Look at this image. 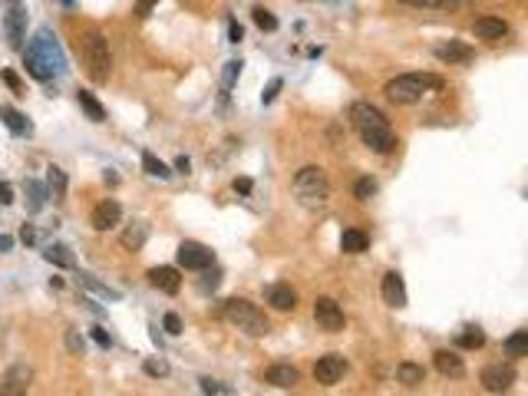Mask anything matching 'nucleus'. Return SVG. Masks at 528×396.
<instances>
[{
	"instance_id": "obj_1",
	"label": "nucleus",
	"mask_w": 528,
	"mask_h": 396,
	"mask_svg": "<svg viewBox=\"0 0 528 396\" xmlns=\"http://www.w3.org/2000/svg\"><path fill=\"white\" fill-rule=\"evenodd\" d=\"M24 66H26V73L33 76V79H40V83L66 73V53L50 26H40L37 37L30 40V47L24 50Z\"/></svg>"
},
{
	"instance_id": "obj_2",
	"label": "nucleus",
	"mask_w": 528,
	"mask_h": 396,
	"mask_svg": "<svg viewBox=\"0 0 528 396\" xmlns=\"http://www.w3.org/2000/svg\"><path fill=\"white\" fill-rule=\"evenodd\" d=\"M350 123H353V129H357V136L364 139V146L380 152V155H387V152H393V148L400 146V139H396V132H393L390 119H387L373 102H364V99L353 102Z\"/></svg>"
},
{
	"instance_id": "obj_3",
	"label": "nucleus",
	"mask_w": 528,
	"mask_h": 396,
	"mask_svg": "<svg viewBox=\"0 0 528 396\" xmlns=\"http://www.w3.org/2000/svg\"><path fill=\"white\" fill-rule=\"evenodd\" d=\"M429 89H442V79L433 73H403L396 79H390L383 93L390 102H400V106H410V102H419Z\"/></svg>"
},
{
	"instance_id": "obj_4",
	"label": "nucleus",
	"mask_w": 528,
	"mask_h": 396,
	"mask_svg": "<svg viewBox=\"0 0 528 396\" xmlns=\"http://www.w3.org/2000/svg\"><path fill=\"white\" fill-rule=\"evenodd\" d=\"M222 317H225L231 327L244 330L248 337H264L267 330H271L267 317L254 307L251 300H244V297H228L225 304H222Z\"/></svg>"
},
{
	"instance_id": "obj_5",
	"label": "nucleus",
	"mask_w": 528,
	"mask_h": 396,
	"mask_svg": "<svg viewBox=\"0 0 528 396\" xmlns=\"http://www.w3.org/2000/svg\"><path fill=\"white\" fill-rule=\"evenodd\" d=\"M294 195L301 198L304 208H320V205H327V195H330L327 172H324L320 165H304L301 172L294 175Z\"/></svg>"
},
{
	"instance_id": "obj_6",
	"label": "nucleus",
	"mask_w": 528,
	"mask_h": 396,
	"mask_svg": "<svg viewBox=\"0 0 528 396\" xmlns=\"http://www.w3.org/2000/svg\"><path fill=\"white\" fill-rule=\"evenodd\" d=\"M79 50H83V60H86V73L93 76L96 83H106V79H109V70H113L109 40L102 37L100 30H86L83 40H79Z\"/></svg>"
},
{
	"instance_id": "obj_7",
	"label": "nucleus",
	"mask_w": 528,
	"mask_h": 396,
	"mask_svg": "<svg viewBox=\"0 0 528 396\" xmlns=\"http://www.w3.org/2000/svg\"><path fill=\"white\" fill-rule=\"evenodd\" d=\"M176 258H178V268H185V271H208L215 264V251L199 245V241H182Z\"/></svg>"
},
{
	"instance_id": "obj_8",
	"label": "nucleus",
	"mask_w": 528,
	"mask_h": 396,
	"mask_svg": "<svg viewBox=\"0 0 528 396\" xmlns=\"http://www.w3.org/2000/svg\"><path fill=\"white\" fill-rule=\"evenodd\" d=\"M314 321L320 330H327V334H340L343 330V323H347V317H343V307H340L334 297H317L314 300Z\"/></svg>"
},
{
	"instance_id": "obj_9",
	"label": "nucleus",
	"mask_w": 528,
	"mask_h": 396,
	"mask_svg": "<svg viewBox=\"0 0 528 396\" xmlns=\"http://www.w3.org/2000/svg\"><path fill=\"white\" fill-rule=\"evenodd\" d=\"M479 383L486 386L489 393H508L515 383V367L512 363H489L479 373Z\"/></svg>"
},
{
	"instance_id": "obj_10",
	"label": "nucleus",
	"mask_w": 528,
	"mask_h": 396,
	"mask_svg": "<svg viewBox=\"0 0 528 396\" xmlns=\"http://www.w3.org/2000/svg\"><path fill=\"white\" fill-rule=\"evenodd\" d=\"M347 357H340V353H327V357H320L314 363V380L320 386H334L337 380H343V373H347Z\"/></svg>"
},
{
	"instance_id": "obj_11",
	"label": "nucleus",
	"mask_w": 528,
	"mask_h": 396,
	"mask_svg": "<svg viewBox=\"0 0 528 396\" xmlns=\"http://www.w3.org/2000/svg\"><path fill=\"white\" fill-rule=\"evenodd\" d=\"M436 60L449 63V66H465V63L476 60V50L469 47V43H463V40H442L440 47H436Z\"/></svg>"
},
{
	"instance_id": "obj_12",
	"label": "nucleus",
	"mask_w": 528,
	"mask_h": 396,
	"mask_svg": "<svg viewBox=\"0 0 528 396\" xmlns=\"http://www.w3.org/2000/svg\"><path fill=\"white\" fill-rule=\"evenodd\" d=\"M89 222H93L96 231H113L116 224L123 222V208H119V201H116V198H102L100 205L93 208V218H89Z\"/></svg>"
},
{
	"instance_id": "obj_13",
	"label": "nucleus",
	"mask_w": 528,
	"mask_h": 396,
	"mask_svg": "<svg viewBox=\"0 0 528 396\" xmlns=\"http://www.w3.org/2000/svg\"><path fill=\"white\" fill-rule=\"evenodd\" d=\"M380 294H383V304H390V307H406V284H403V274L400 271L383 274Z\"/></svg>"
},
{
	"instance_id": "obj_14",
	"label": "nucleus",
	"mask_w": 528,
	"mask_h": 396,
	"mask_svg": "<svg viewBox=\"0 0 528 396\" xmlns=\"http://www.w3.org/2000/svg\"><path fill=\"white\" fill-rule=\"evenodd\" d=\"M472 37L486 40V43H499V40L508 37V24H505L502 17H479L476 24H472Z\"/></svg>"
},
{
	"instance_id": "obj_15",
	"label": "nucleus",
	"mask_w": 528,
	"mask_h": 396,
	"mask_svg": "<svg viewBox=\"0 0 528 396\" xmlns=\"http://www.w3.org/2000/svg\"><path fill=\"white\" fill-rule=\"evenodd\" d=\"M3 30H7V43H10L13 50L24 47V40H26V10L24 7H13V10L3 17Z\"/></svg>"
},
{
	"instance_id": "obj_16",
	"label": "nucleus",
	"mask_w": 528,
	"mask_h": 396,
	"mask_svg": "<svg viewBox=\"0 0 528 396\" xmlns=\"http://www.w3.org/2000/svg\"><path fill=\"white\" fill-rule=\"evenodd\" d=\"M297 380H301V373L294 370L290 363H274V367L264 370V383L277 386V390H290V386H297Z\"/></svg>"
},
{
	"instance_id": "obj_17",
	"label": "nucleus",
	"mask_w": 528,
	"mask_h": 396,
	"mask_svg": "<svg viewBox=\"0 0 528 396\" xmlns=\"http://www.w3.org/2000/svg\"><path fill=\"white\" fill-rule=\"evenodd\" d=\"M149 284L162 294H178L182 287V277H178V268H152L149 271Z\"/></svg>"
},
{
	"instance_id": "obj_18",
	"label": "nucleus",
	"mask_w": 528,
	"mask_h": 396,
	"mask_svg": "<svg viewBox=\"0 0 528 396\" xmlns=\"http://www.w3.org/2000/svg\"><path fill=\"white\" fill-rule=\"evenodd\" d=\"M433 367L442 373V376H453V380H459L465 373V363L459 353H453V350H436L433 353Z\"/></svg>"
},
{
	"instance_id": "obj_19",
	"label": "nucleus",
	"mask_w": 528,
	"mask_h": 396,
	"mask_svg": "<svg viewBox=\"0 0 528 396\" xmlns=\"http://www.w3.org/2000/svg\"><path fill=\"white\" fill-rule=\"evenodd\" d=\"M267 304L274 310H281V314H288V310L297 307V291L290 284H271L267 287Z\"/></svg>"
},
{
	"instance_id": "obj_20",
	"label": "nucleus",
	"mask_w": 528,
	"mask_h": 396,
	"mask_svg": "<svg viewBox=\"0 0 528 396\" xmlns=\"http://www.w3.org/2000/svg\"><path fill=\"white\" fill-rule=\"evenodd\" d=\"M26 390H30V370H26V367H13V370L3 376V383H0V393L3 396L26 393Z\"/></svg>"
},
{
	"instance_id": "obj_21",
	"label": "nucleus",
	"mask_w": 528,
	"mask_h": 396,
	"mask_svg": "<svg viewBox=\"0 0 528 396\" xmlns=\"http://www.w3.org/2000/svg\"><path fill=\"white\" fill-rule=\"evenodd\" d=\"M76 102H79V109L86 112L89 123H106V109H102V102L89 89H76Z\"/></svg>"
},
{
	"instance_id": "obj_22",
	"label": "nucleus",
	"mask_w": 528,
	"mask_h": 396,
	"mask_svg": "<svg viewBox=\"0 0 528 396\" xmlns=\"http://www.w3.org/2000/svg\"><path fill=\"white\" fill-rule=\"evenodd\" d=\"M396 380H400L403 386L416 390V386L426 383V370H423V363H413V360H406V363H400V367H396Z\"/></svg>"
},
{
	"instance_id": "obj_23",
	"label": "nucleus",
	"mask_w": 528,
	"mask_h": 396,
	"mask_svg": "<svg viewBox=\"0 0 528 396\" xmlns=\"http://www.w3.org/2000/svg\"><path fill=\"white\" fill-rule=\"evenodd\" d=\"M366 247H370V238L360 228H343V235H340V251L343 254H364Z\"/></svg>"
},
{
	"instance_id": "obj_24",
	"label": "nucleus",
	"mask_w": 528,
	"mask_h": 396,
	"mask_svg": "<svg viewBox=\"0 0 528 396\" xmlns=\"http://www.w3.org/2000/svg\"><path fill=\"white\" fill-rule=\"evenodd\" d=\"M0 119H3V125L10 129L13 136H30V132H33V125L26 123V116H24V112L10 109V106H0Z\"/></svg>"
},
{
	"instance_id": "obj_25",
	"label": "nucleus",
	"mask_w": 528,
	"mask_h": 396,
	"mask_svg": "<svg viewBox=\"0 0 528 396\" xmlns=\"http://www.w3.org/2000/svg\"><path fill=\"white\" fill-rule=\"evenodd\" d=\"M146 238H149V228H146L142 222H132L126 231H123V238H119V241H123V247H126V251H139V247L146 245Z\"/></svg>"
},
{
	"instance_id": "obj_26",
	"label": "nucleus",
	"mask_w": 528,
	"mask_h": 396,
	"mask_svg": "<svg viewBox=\"0 0 528 396\" xmlns=\"http://www.w3.org/2000/svg\"><path fill=\"white\" fill-rule=\"evenodd\" d=\"M24 192H26V208L37 215V211L47 205V188L40 185V182H33V178H26V182H24Z\"/></svg>"
},
{
	"instance_id": "obj_27",
	"label": "nucleus",
	"mask_w": 528,
	"mask_h": 396,
	"mask_svg": "<svg viewBox=\"0 0 528 396\" xmlns=\"http://www.w3.org/2000/svg\"><path fill=\"white\" fill-rule=\"evenodd\" d=\"M142 169H146V175H152V178H172V169L165 165L159 155H152V152H142Z\"/></svg>"
},
{
	"instance_id": "obj_28",
	"label": "nucleus",
	"mask_w": 528,
	"mask_h": 396,
	"mask_svg": "<svg viewBox=\"0 0 528 396\" xmlns=\"http://www.w3.org/2000/svg\"><path fill=\"white\" fill-rule=\"evenodd\" d=\"M47 188H50V195L56 198V201L66 195V172L60 165H50V169H47Z\"/></svg>"
},
{
	"instance_id": "obj_29",
	"label": "nucleus",
	"mask_w": 528,
	"mask_h": 396,
	"mask_svg": "<svg viewBox=\"0 0 528 396\" xmlns=\"http://www.w3.org/2000/svg\"><path fill=\"white\" fill-rule=\"evenodd\" d=\"M43 258L50 261V264H56V268H73V264H76L66 245H50L47 251H43Z\"/></svg>"
},
{
	"instance_id": "obj_30",
	"label": "nucleus",
	"mask_w": 528,
	"mask_h": 396,
	"mask_svg": "<svg viewBox=\"0 0 528 396\" xmlns=\"http://www.w3.org/2000/svg\"><path fill=\"white\" fill-rule=\"evenodd\" d=\"M505 353L508 357H528V330H515L505 340Z\"/></svg>"
},
{
	"instance_id": "obj_31",
	"label": "nucleus",
	"mask_w": 528,
	"mask_h": 396,
	"mask_svg": "<svg viewBox=\"0 0 528 396\" xmlns=\"http://www.w3.org/2000/svg\"><path fill=\"white\" fill-rule=\"evenodd\" d=\"M456 344L465 346V350H479V346L486 344V334L479 327H463V334L456 337Z\"/></svg>"
},
{
	"instance_id": "obj_32",
	"label": "nucleus",
	"mask_w": 528,
	"mask_h": 396,
	"mask_svg": "<svg viewBox=\"0 0 528 396\" xmlns=\"http://www.w3.org/2000/svg\"><path fill=\"white\" fill-rule=\"evenodd\" d=\"M377 178H370V175H364V178H357V185H353V198L357 201H370V198L377 195Z\"/></svg>"
},
{
	"instance_id": "obj_33",
	"label": "nucleus",
	"mask_w": 528,
	"mask_h": 396,
	"mask_svg": "<svg viewBox=\"0 0 528 396\" xmlns=\"http://www.w3.org/2000/svg\"><path fill=\"white\" fill-rule=\"evenodd\" d=\"M251 17H254V24L261 26V30H267V33H274V30H277V17H274L271 10H264V7H254Z\"/></svg>"
},
{
	"instance_id": "obj_34",
	"label": "nucleus",
	"mask_w": 528,
	"mask_h": 396,
	"mask_svg": "<svg viewBox=\"0 0 528 396\" xmlns=\"http://www.w3.org/2000/svg\"><path fill=\"white\" fill-rule=\"evenodd\" d=\"M241 66H244V63H241V60L225 63V73H222V89H225V93H228V89H231V86H235V79H238V76H241Z\"/></svg>"
},
{
	"instance_id": "obj_35",
	"label": "nucleus",
	"mask_w": 528,
	"mask_h": 396,
	"mask_svg": "<svg viewBox=\"0 0 528 396\" xmlns=\"http://www.w3.org/2000/svg\"><path fill=\"white\" fill-rule=\"evenodd\" d=\"M142 370L149 373V376H169V360H162V357L155 360V357H152V360H146V363H142Z\"/></svg>"
},
{
	"instance_id": "obj_36",
	"label": "nucleus",
	"mask_w": 528,
	"mask_h": 396,
	"mask_svg": "<svg viewBox=\"0 0 528 396\" xmlns=\"http://www.w3.org/2000/svg\"><path fill=\"white\" fill-rule=\"evenodd\" d=\"M199 386H201V393H218V396H228L231 393V386H225V383H218V380H199Z\"/></svg>"
},
{
	"instance_id": "obj_37",
	"label": "nucleus",
	"mask_w": 528,
	"mask_h": 396,
	"mask_svg": "<svg viewBox=\"0 0 528 396\" xmlns=\"http://www.w3.org/2000/svg\"><path fill=\"white\" fill-rule=\"evenodd\" d=\"M162 327H165V334L178 337V334H182V317H178V314H165V317H162Z\"/></svg>"
},
{
	"instance_id": "obj_38",
	"label": "nucleus",
	"mask_w": 528,
	"mask_h": 396,
	"mask_svg": "<svg viewBox=\"0 0 528 396\" xmlns=\"http://www.w3.org/2000/svg\"><path fill=\"white\" fill-rule=\"evenodd\" d=\"M79 277H83V284H89V287H93V291H96V294H102V297H109V300H119V291H109V287H102V284H96V281H93V277H89V274H79Z\"/></svg>"
},
{
	"instance_id": "obj_39",
	"label": "nucleus",
	"mask_w": 528,
	"mask_h": 396,
	"mask_svg": "<svg viewBox=\"0 0 528 396\" xmlns=\"http://www.w3.org/2000/svg\"><path fill=\"white\" fill-rule=\"evenodd\" d=\"M281 93V76H274L271 83H267V89L261 93V102H274V96Z\"/></svg>"
},
{
	"instance_id": "obj_40",
	"label": "nucleus",
	"mask_w": 528,
	"mask_h": 396,
	"mask_svg": "<svg viewBox=\"0 0 528 396\" xmlns=\"http://www.w3.org/2000/svg\"><path fill=\"white\" fill-rule=\"evenodd\" d=\"M66 346H70V353H83V337L76 330H66Z\"/></svg>"
},
{
	"instance_id": "obj_41",
	"label": "nucleus",
	"mask_w": 528,
	"mask_h": 396,
	"mask_svg": "<svg viewBox=\"0 0 528 396\" xmlns=\"http://www.w3.org/2000/svg\"><path fill=\"white\" fill-rule=\"evenodd\" d=\"M0 76H3V83H7V86H10L13 93H17V96H24V83H20V79H17V76H13L10 70H3Z\"/></svg>"
},
{
	"instance_id": "obj_42",
	"label": "nucleus",
	"mask_w": 528,
	"mask_h": 396,
	"mask_svg": "<svg viewBox=\"0 0 528 396\" xmlns=\"http://www.w3.org/2000/svg\"><path fill=\"white\" fill-rule=\"evenodd\" d=\"M400 3H410V7H446L453 0H400Z\"/></svg>"
},
{
	"instance_id": "obj_43",
	"label": "nucleus",
	"mask_w": 528,
	"mask_h": 396,
	"mask_svg": "<svg viewBox=\"0 0 528 396\" xmlns=\"http://www.w3.org/2000/svg\"><path fill=\"white\" fill-rule=\"evenodd\" d=\"M228 40H231V43H241V40H244V30H241L238 20H231V24H228Z\"/></svg>"
},
{
	"instance_id": "obj_44",
	"label": "nucleus",
	"mask_w": 528,
	"mask_h": 396,
	"mask_svg": "<svg viewBox=\"0 0 528 396\" xmlns=\"http://www.w3.org/2000/svg\"><path fill=\"white\" fill-rule=\"evenodd\" d=\"M93 340H96V344H100V346H106V350H109V346H113V337L106 334V330H102V327H93Z\"/></svg>"
},
{
	"instance_id": "obj_45",
	"label": "nucleus",
	"mask_w": 528,
	"mask_h": 396,
	"mask_svg": "<svg viewBox=\"0 0 528 396\" xmlns=\"http://www.w3.org/2000/svg\"><path fill=\"white\" fill-rule=\"evenodd\" d=\"M231 188H235L238 195H248V192H251V178H244V175H241V178H235V182H231Z\"/></svg>"
},
{
	"instance_id": "obj_46",
	"label": "nucleus",
	"mask_w": 528,
	"mask_h": 396,
	"mask_svg": "<svg viewBox=\"0 0 528 396\" xmlns=\"http://www.w3.org/2000/svg\"><path fill=\"white\" fill-rule=\"evenodd\" d=\"M218 281H222V274H218V271L205 274V281H201V291H215V287H218Z\"/></svg>"
},
{
	"instance_id": "obj_47",
	"label": "nucleus",
	"mask_w": 528,
	"mask_h": 396,
	"mask_svg": "<svg viewBox=\"0 0 528 396\" xmlns=\"http://www.w3.org/2000/svg\"><path fill=\"white\" fill-rule=\"evenodd\" d=\"M155 3H159V0H139V3H136V13H139V17H149Z\"/></svg>"
},
{
	"instance_id": "obj_48",
	"label": "nucleus",
	"mask_w": 528,
	"mask_h": 396,
	"mask_svg": "<svg viewBox=\"0 0 528 396\" xmlns=\"http://www.w3.org/2000/svg\"><path fill=\"white\" fill-rule=\"evenodd\" d=\"M13 201V188L7 182H0V205H10Z\"/></svg>"
},
{
	"instance_id": "obj_49",
	"label": "nucleus",
	"mask_w": 528,
	"mask_h": 396,
	"mask_svg": "<svg viewBox=\"0 0 528 396\" xmlns=\"http://www.w3.org/2000/svg\"><path fill=\"white\" fill-rule=\"evenodd\" d=\"M176 172H182V175H189V172H192V162L185 159V155H178V159H176Z\"/></svg>"
},
{
	"instance_id": "obj_50",
	"label": "nucleus",
	"mask_w": 528,
	"mask_h": 396,
	"mask_svg": "<svg viewBox=\"0 0 528 396\" xmlns=\"http://www.w3.org/2000/svg\"><path fill=\"white\" fill-rule=\"evenodd\" d=\"M20 238H24L26 245H33V241H37V231H33L30 224H24V228H20Z\"/></svg>"
},
{
	"instance_id": "obj_51",
	"label": "nucleus",
	"mask_w": 528,
	"mask_h": 396,
	"mask_svg": "<svg viewBox=\"0 0 528 396\" xmlns=\"http://www.w3.org/2000/svg\"><path fill=\"white\" fill-rule=\"evenodd\" d=\"M10 247H13V241H10V238H7V235H0V254H7Z\"/></svg>"
}]
</instances>
